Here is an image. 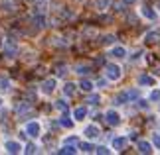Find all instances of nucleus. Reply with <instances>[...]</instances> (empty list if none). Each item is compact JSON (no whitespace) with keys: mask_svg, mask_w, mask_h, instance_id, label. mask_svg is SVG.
I'll list each match as a JSON object with an SVG mask.
<instances>
[{"mask_svg":"<svg viewBox=\"0 0 160 155\" xmlns=\"http://www.w3.org/2000/svg\"><path fill=\"white\" fill-rule=\"evenodd\" d=\"M20 53V47H18V43H16V39H6L4 41V45H2V55L6 59H14L16 55Z\"/></svg>","mask_w":160,"mask_h":155,"instance_id":"nucleus-1","label":"nucleus"},{"mask_svg":"<svg viewBox=\"0 0 160 155\" xmlns=\"http://www.w3.org/2000/svg\"><path fill=\"white\" fill-rule=\"evenodd\" d=\"M2 149H4V153L18 155V153H22L24 145H22V141H20V139H4V144H2Z\"/></svg>","mask_w":160,"mask_h":155,"instance_id":"nucleus-2","label":"nucleus"},{"mask_svg":"<svg viewBox=\"0 0 160 155\" xmlns=\"http://www.w3.org/2000/svg\"><path fill=\"white\" fill-rule=\"evenodd\" d=\"M121 77H122V69L119 65H115V63H107L105 65V79L107 80H121Z\"/></svg>","mask_w":160,"mask_h":155,"instance_id":"nucleus-3","label":"nucleus"},{"mask_svg":"<svg viewBox=\"0 0 160 155\" xmlns=\"http://www.w3.org/2000/svg\"><path fill=\"white\" fill-rule=\"evenodd\" d=\"M24 132H26L28 138H40L42 135V124L38 120H30L24 124Z\"/></svg>","mask_w":160,"mask_h":155,"instance_id":"nucleus-4","label":"nucleus"},{"mask_svg":"<svg viewBox=\"0 0 160 155\" xmlns=\"http://www.w3.org/2000/svg\"><path fill=\"white\" fill-rule=\"evenodd\" d=\"M55 89H58V79L55 77H52V79H46L44 83H42V86H40V92L44 96H52L53 92H55Z\"/></svg>","mask_w":160,"mask_h":155,"instance_id":"nucleus-5","label":"nucleus"},{"mask_svg":"<svg viewBox=\"0 0 160 155\" xmlns=\"http://www.w3.org/2000/svg\"><path fill=\"white\" fill-rule=\"evenodd\" d=\"M105 122L109 124V126H119L122 120H121V114L117 112L115 108H111V110H107V112H105Z\"/></svg>","mask_w":160,"mask_h":155,"instance_id":"nucleus-6","label":"nucleus"},{"mask_svg":"<svg viewBox=\"0 0 160 155\" xmlns=\"http://www.w3.org/2000/svg\"><path fill=\"white\" fill-rule=\"evenodd\" d=\"M83 135H85L87 139H97V138L101 135V130H99V126H95V124H89V126H85Z\"/></svg>","mask_w":160,"mask_h":155,"instance_id":"nucleus-7","label":"nucleus"},{"mask_svg":"<svg viewBox=\"0 0 160 155\" xmlns=\"http://www.w3.org/2000/svg\"><path fill=\"white\" fill-rule=\"evenodd\" d=\"M109 55H111L113 59H125V57H127V47H122V45H115V47H111Z\"/></svg>","mask_w":160,"mask_h":155,"instance_id":"nucleus-8","label":"nucleus"},{"mask_svg":"<svg viewBox=\"0 0 160 155\" xmlns=\"http://www.w3.org/2000/svg\"><path fill=\"white\" fill-rule=\"evenodd\" d=\"M111 145H113L115 151H125V147H127V138H122V135H117V138H113Z\"/></svg>","mask_w":160,"mask_h":155,"instance_id":"nucleus-9","label":"nucleus"},{"mask_svg":"<svg viewBox=\"0 0 160 155\" xmlns=\"http://www.w3.org/2000/svg\"><path fill=\"white\" fill-rule=\"evenodd\" d=\"M87 114H89L87 106H77L75 110H73V120H75V122H83L85 118H87Z\"/></svg>","mask_w":160,"mask_h":155,"instance_id":"nucleus-10","label":"nucleus"},{"mask_svg":"<svg viewBox=\"0 0 160 155\" xmlns=\"http://www.w3.org/2000/svg\"><path fill=\"white\" fill-rule=\"evenodd\" d=\"M46 24H48L46 14H34V16H32V26H34V28L42 30V28H46Z\"/></svg>","mask_w":160,"mask_h":155,"instance_id":"nucleus-11","label":"nucleus"},{"mask_svg":"<svg viewBox=\"0 0 160 155\" xmlns=\"http://www.w3.org/2000/svg\"><path fill=\"white\" fill-rule=\"evenodd\" d=\"M0 90L2 92H10L12 90V79L8 75H0Z\"/></svg>","mask_w":160,"mask_h":155,"instance_id":"nucleus-12","label":"nucleus"},{"mask_svg":"<svg viewBox=\"0 0 160 155\" xmlns=\"http://www.w3.org/2000/svg\"><path fill=\"white\" fill-rule=\"evenodd\" d=\"M75 92H77L75 83H65L63 84V96L65 98H73V96H75Z\"/></svg>","mask_w":160,"mask_h":155,"instance_id":"nucleus-13","label":"nucleus"},{"mask_svg":"<svg viewBox=\"0 0 160 155\" xmlns=\"http://www.w3.org/2000/svg\"><path fill=\"white\" fill-rule=\"evenodd\" d=\"M140 14H142L146 20H150V22H154L156 18H158V14L150 8V6H142V8H140Z\"/></svg>","mask_w":160,"mask_h":155,"instance_id":"nucleus-14","label":"nucleus"},{"mask_svg":"<svg viewBox=\"0 0 160 155\" xmlns=\"http://www.w3.org/2000/svg\"><path fill=\"white\" fill-rule=\"evenodd\" d=\"M0 8L4 12H14L18 8V2L16 0H0Z\"/></svg>","mask_w":160,"mask_h":155,"instance_id":"nucleus-15","label":"nucleus"},{"mask_svg":"<svg viewBox=\"0 0 160 155\" xmlns=\"http://www.w3.org/2000/svg\"><path fill=\"white\" fill-rule=\"evenodd\" d=\"M77 86H79L81 90H85V92H93V89H95V83H93V80H89V79H81Z\"/></svg>","mask_w":160,"mask_h":155,"instance_id":"nucleus-16","label":"nucleus"},{"mask_svg":"<svg viewBox=\"0 0 160 155\" xmlns=\"http://www.w3.org/2000/svg\"><path fill=\"white\" fill-rule=\"evenodd\" d=\"M158 41H160V34H156V32H148L144 35V43H146V45H156Z\"/></svg>","mask_w":160,"mask_h":155,"instance_id":"nucleus-17","label":"nucleus"},{"mask_svg":"<svg viewBox=\"0 0 160 155\" xmlns=\"http://www.w3.org/2000/svg\"><path fill=\"white\" fill-rule=\"evenodd\" d=\"M73 71L83 77V75H87V73H91V65L89 63H77L75 67H73Z\"/></svg>","mask_w":160,"mask_h":155,"instance_id":"nucleus-18","label":"nucleus"},{"mask_svg":"<svg viewBox=\"0 0 160 155\" xmlns=\"http://www.w3.org/2000/svg\"><path fill=\"white\" fill-rule=\"evenodd\" d=\"M138 84H140V86H152V84H154V77H150V75H140V77H138Z\"/></svg>","mask_w":160,"mask_h":155,"instance_id":"nucleus-19","label":"nucleus"},{"mask_svg":"<svg viewBox=\"0 0 160 155\" xmlns=\"http://www.w3.org/2000/svg\"><path fill=\"white\" fill-rule=\"evenodd\" d=\"M137 149H138V153H152V145L148 144V141H138Z\"/></svg>","mask_w":160,"mask_h":155,"instance_id":"nucleus-20","label":"nucleus"},{"mask_svg":"<svg viewBox=\"0 0 160 155\" xmlns=\"http://www.w3.org/2000/svg\"><path fill=\"white\" fill-rule=\"evenodd\" d=\"M75 147H77L75 144H63V145L58 149V153H77Z\"/></svg>","mask_w":160,"mask_h":155,"instance_id":"nucleus-21","label":"nucleus"},{"mask_svg":"<svg viewBox=\"0 0 160 155\" xmlns=\"http://www.w3.org/2000/svg\"><path fill=\"white\" fill-rule=\"evenodd\" d=\"M113 102L117 104V106H121V104H127V102H128V94H127V92H119V94L113 98Z\"/></svg>","mask_w":160,"mask_h":155,"instance_id":"nucleus-22","label":"nucleus"},{"mask_svg":"<svg viewBox=\"0 0 160 155\" xmlns=\"http://www.w3.org/2000/svg\"><path fill=\"white\" fill-rule=\"evenodd\" d=\"M59 124H61L63 128H67V130H69V128H73V120H71V118L67 116V114H63V116L59 118Z\"/></svg>","mask_w":160,"mask_h":155,"instance_id":"nucleus-23","label":"nucleus"},{"mask_svg":"<svg viewBox=\"0 0 160 155\" xmlns=\"http://www.w3.org/2000/svg\"><path fill=\"white\" fill-rule=\"evenodd\" d=\"M77 145H79V149H81L83 153H93L95 151V145L89 144V141H85V144H77Z\"/></svg>","mask_w":160,"mask_h":155,"instance_id":"nucleus-24","label":"nucleus"},{"mask_svg":"<svg viewBox=\"0 0 160 155\" xmlns=\"http://www.w3.org/2000/svg\"><path fill=\"white\" fill-rule=\"evenodd\" d=\"M55 108H58L61 114H67V112H69V106H67L65 100H58V102H55Z\"/></svg>","mask_w":160,"mask_h":155,"instance_id":"nucleus-25","label":"nucleus"},{"mask_svg":"<svg viewBox=\"0 0 160 155\" xmlns=\"http://www.w3.org/2000/svg\"><path fill=\"white\" fill-rule=\"evenodd\" d=\"M22 151H24V153H30V155H34V153H38V151H40V147L36 145V144H28V145L24 147Z\"/></svg>","mask_w":160,"mask_h":155,"instance_id":"nucleus-26","label":"nucleus"},{"mask_svg":"<svg viewBox=\"0 0 160 155\" xmlns=\"http://www.w3.org/2000/svg\"><path fill=\"white\" fill-rule=\"evenodd\" d=\"M95 6H97V10H107L111 6V0H95Z\"/></svg>","mask_w":160,"mask_h":155,"instance_id":"nucleus-27","label":"nucleus"},{"mask_svg":"<svg viewBox=\"0 0 160 155\" xmlns=\"http://www.w3.org/2000/svg\"><path fill=\"white\" fill-rule=\"evenodd\" d=\"M113 43H115V35H103V38H101V45H113Z\"/></svg>","mask_w":160,"mask_h":155,"instance_id":"nucleus-28","label":"nucleus"},{"mask_svg":"<svg viewBox=\"0 0 160 155\" xmlns=\"http://www.w3.org/2000/svg\"><path fill=\"white\" fill-rule=\"evenodd\" d=\"M87 102L91 104V106H97V104L101 102V96H99V94H91V96L87 98Z\"/></svg>","mask_w":160,"mask_h":155,"instance_id":"nucleus-29","label":"nucleus"},{"mask_svg":"<svg viewBox=\"0 0 160 155\" xmlns=\"http://www.w3.org/2000/svg\"><path fill=\"white\" fill-rule=\"evenodd\" d=\"M95 153H101V155H107V153H111V149L107 145H99V147H95Z\"/></svg>","mask_w":160,"mask_h":155,"instance_id":"nucleus-30","label":"nucleus"},{"mask_svg":"<svg viewBox=\"0 0 160 155\" xmlns=\"http://www.w3.org/2000/svg\"><path fill=\"white\" fill-rule=\"evenodd\" d=\"M150 100H152V102H158V100H160V90H152V92H150Z\"/></svg>","mask_w":160,"mask_h":155,"instance_id":"nucleus-31","label":"nucleus"},{"mask_svg":"<svg viewBox=\"0 0 160 155\" xmlns=\"http://www.w3.org/2000/svg\"><path fill=\"white\" fill-rule=\"evenodd\" d=\"M127 94H128V100H137V98H138V90H127Z\"/></svg>","mask_w":160,"mask_h":155,"instance_id":"nucleus-32","label":"nucleus"},{"mask_svg":"<svg viewBox=\"0 0 160 155\" xmlns=\"http://www.w3.org/2000/svg\"><path fill=\"white\" fill-rule=\"evenodd\" d=\"M152 144H154V147L160 149V134H152Z\"/></svg>","mask_w":160,"mask_h":155,"instance_id":"nucleus-33","label":"nucleus"},{"mask_svg":"<svg viewBox=\"0 0 160 155\" xmlns=\"http://www.w3.org/2000/svg\"><path fill=\"white\" fill-rule=\"evenodd\" d=\"M67 73V67L65 65H58V77H63Z\"/></svg>","mask_w":160,"mask_h":155,"instance_id":"nucleus-34","label":"nucleus"},{"mask_svg":"<svg viewBox=\"0 0 160 155\" xmlns=\"http://www.w3.org/2000/svg\"><path fill=\"white\" fill-rule=\"evenodd\" d=\"M137 106L142 108V110H146V108H148V102H146V100H138V98H137Z\"/></svg>","mask_w":160,"mask_h":155,"instance_id":"nucleus-35","label":"nucleus"},{"mask_svg":"<svg viewBox=\"0 0 160 155\" xmlns=\"http://www.w3.org/2000/svg\"><path fill=\"white\" fill-rule=\"evenodd\" d=\"M26 2L34 6V4H40V2H48V0H26Z\"/></svg>","mask_w":160,"mask_h":155,"instance_id":"nucleus-36","label":"nucleus"},{"mask_svg":"<svg viewBox=\"0 0 160 155\" xmlns=\"http://www.w3.org/2000/svg\"><path fill=\"white\" fill-rule=\"evenodd\" d=\"M105 83H107V79H101V80H99V83H97L95 86H99V89H103V86H105Z\"/></svg>","mask_w":160,"mask_h":155,"instance_id":"nucleus-37","label":"nucleus"},{"mask_svg":"<svg viewBox=\"0 0 160 155\" xmlns=\"http://www.w3.org/2000/svg\"><path fill=\"white\" fill-rule=\"evenodd\" d=\"M137 0H122V4H134Z\"/></svg>","mask_w":160,"mask_h":155,"instance_id":"nucleus-38","label":"nucleus"},{"mask_svg":"<svg viewBox=\"0 0 160 155\" xmlns=\"http://www.w3.org/2000/svg\"><path fill=\"white\" fill-rule=\"evenodd\" d=\"M4 106V96H0V108Z\"/></svg>","mask_w":160,"mask_h":155,"instance_id":"nucleus-39","label":"nucleus"},{"mask_svg":"<svg viewBox=\"0 0 160 155\" xmlns=\"http://www.w3.org/2000/svg\"><path fill=\"white\" fill-rule=\"evenodd\" d=\"M158 6H160V4H158Z\"/></svg>","mask_w":160,"mask_h":155,"instance_id":"nucleus-40","label":"nucleus"}]
</instances>
